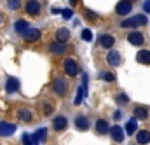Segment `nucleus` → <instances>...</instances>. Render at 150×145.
I'll list each match as a JSON object with an SVG mask.
<instances>
[{
  "instance_id": "obj_26",
  "label": "nucleus",
  "mask_w": 150,
  "mask_h": 145,
  "mask_svg": "<svg viewBox=\"0 0 150 145\" xmlns=\"http://www.w3.org/2000/svg\"><path fill=\"white\" fill-rule=\"evenodd\" d=\"M7 7L11 11H18L21 7V0H7Z\"/></svg>"
},
{
  "instance_id": "obj_6",
  "label": "nucleus",
  "mask_w": 150,
  "mask_h": 145,
  "mask_svg": "<svg viewBox=\"0 0 150 145\" xmlns=\"http://www.w3.org/2000/svg\"><path fill=\"white\" fill-rule=\"evenodd\" d=\"M67 126H68V119L65 117V115H58V117H54V121H52V129L54 131H65L67 129Z\"/></svg>"
},
{
  "instance_id": "obj_33",
  "label": "nucleus",
  "mask_w": 150,
  "mask_h": 145,
  "mask_svg": "<svg viewBox=\"0 0 150 145\" xmlns=\"http://www.w3.org/2000/svg\"><path fill=\"white\" fill-rule=\"evenodd\" d=\"M5 21H7V19H5V16H4V14H0V26H2Z\"/></svg>"
},
{
  "instance_id": "obj_1",
  "label": "nucleus",
  "mask_w": 150,
  "mask_h": 145,
  "mask_svg": "<svg viewBox=\"0 0 150 145\" xmlns=\"http://www.w3.org/2000/svg\"><path fill=\"white\" fill-rule=\"evenodd\" d=\"M147 25V16L145 14H136L129 19H124L122 21V28H136V26H145Z\"/></svg>"
},
{
  "instance_id": "obj_13",
  "label": "nucleus",
  "mask_w": 150,
  "mask_h": 145,
  "mask_svg": "<svg viewBox=\"0 0 150 145\" xmlns=\"http://www.w3.org/2000/svg\"><path fill=\"white\" fill-rule=\"evenodd\" d=\"M75 128H77L79 131H86V129H89V119H87L86 115H79V117H75Z\"/></svg>"
},
{
  "instance_id": "obj_8",
  "label": "nucleus",
  "mask_w": 150,
  "mask_h": 145,
  "mask_svg": "<svg viewBox=\"0 0 150 145\" xmlns=\"http://www.w3.org/2000/svg\"><path fill=\"white\" fill-rule=\"evenodd\" d=\"M14 30H16L18 35L25 37L28 32H30V25H28V21H25V19H18L16 25H14Z\"/></svg>"
},
{
  "instance_id": "obj_19",
  "label": "nucleus",
  "mask_w": 150,
  "mask_h": 145,
  "mask_svg": "<svg viewBox=\"0 0 150 145\" xmlns=\"http://www.w3.org/2000/svg\"><path fill=\"white\" fill-rule=\"evenodd\" d=\"M136 61L142 63V65H150V51H147V49L138 51V54H136Z\"/></svg>"
},
{
  "instance_id": "obj_18",
  "label": "nucleus",
  "mask_w": 150,
  "mask_h": 145,
  "mask_svg": "<svg viewBox=\"0 0 150 145\" xmlns=\"http://www.w3.org/2000/svg\"><path fill=\"white\" fill-rule=\"evenodd\" d=\"M16 131V126L14 124H9V122H0V136H9Z\"/></svg>"
},
{
  "instance_id": "obj_32",
  "label": "nucleus",
  "mask_w": 150,
  "mask_h": 145,
  "mask_svg": "<svg viewBox=\"0 0 150 145\" xmlns=\"http://www.w3.org/2000/svg\"><path fill=\"white\" fill-rule=\"evenodd\" d=\"M143 11L150 14V0H145V2H143Z\"/></svg>"
},
{
  "instance_id": "obj_29",
  "label": "nucleus",
  "mask_w": 150,
  "mask_h": 145,
  "mask_svg": "<svg viewBox=\"0 0 150 145\" xmlns=\"http://www.w3.org/2000/svg\"><path fill=\"white\" fill-rule=\"evenodd\" d=\"M103 79H105L107 82H113V80H115V75L110 73V72H105V73H103Z\"/></svg>"
},
{
  "instance_id": "obj_2",
  "label": "nucleus",
  "mask_w": 150,
  "mask_h": 145,
  "mask_svg": "<svg viewBox=\"0 0 150 145\" xmlns=\"http://www.w3.org/2000/svg\"><path fill=\"white\" fill-rule=\"evenodd\" d=\"M52 91H54L58 96L65 98V96H67V93H68V86H67V80H65L63 77H56V79L52 80Z\"/></svg>"
},
{
  "instance_id": "obj_21",
  "label": "nucleus",
  "mask_w": 150,
  "mask_h": 145,
  "mask_svg": "<svg viewBox=\"0 0 150 145\" xmlns=\"http://www.w3.org/2000/svg\"><path fill=\"white\" fill-rule=\"evenodd\" d=\"M136 142L140 145H145V144H150V131L147 129H142L136 133Z\"/></svg>"
},
{
  "instance_id": "obj_14",
  "label": "nucleus",
  "mask_w": 150,
  "mask_h": 145,
  "mask_svg": "<svg viewBox=\"0 0 150 145\" xmlns=\"http://www.w3.org/2000/svg\"><path fill=\"white\" fill-rule=\"evenodd\" d=\"M113 44H115V38L112 35H108V33H105V35L100 37V45L103 47V49H110L112 51Z\"/></svg>"
},
{
  "instance_id": "obj_23",
  "label": "nucleus",
  "mask_w": 150,
  "mask_h": 145,
  "mask_svg": "<svg viewBox=\"0 0 150 145\" xmlns=\"http://www.w3.org/2000/svg\"><path fill=\"white\" fill-rule=\"evenodd\" d=\"M52 112H54V105H52L51 102H44V103H42V114H44V115H51Z\"/></svg>"
},
{
  "instance_id": "obj_27",
  "label": "nucleus",
  "mask_w": 150,
  "mask_h": 145,
  "mask_svg": "<svg viewBox=\"0 0 150 145\" xmlns=\"http://www.w3.org/2000/svg\"><path fill=\"white\" fill-rule=\"evenodd\" d=\"M115 102H117V103H127L129 98H127L124 93H119V95H115Z\"/></svg>"
},
{
  "instance_id": "obj_22",
  "label": "nucleus",
  "mask_w": 150,
  "mask_h": 145,
  "mask_svg": "<svg viewBox=\"0 0 150 145\" xmlns=\"http://www.w3.org/2000/svg\"><path fill=\"white\" fill-rule=\"evenodd\" d=\"M18 89H19V80L14 79V77H9V79H7V84H5V91H7V93H14V91H18Z\"/></svg>"
},
{
  "instance_id": "obj_12",
  "label": "nucleus",
  "mask_w": 150,
  "mask_h": 145,
  "mask_svg": "<svg viewBox=\"0 0 150 145\" xmlns=\"http://www.w3.org/2000/svg\"><path fill=\"white\" fill-rule=\"evenodd\" d=\"M107 61H108L110 67H119L122 60H120V54L112 49V51H108V54H107Z\"/></svg>"
},
{
  "instance_id": "obj_25",
  "label": "nucleus",
  "mask_w": 150,
  "mask_h": 145,
  "mask_svg": "<svg viewBox=\"0 0 150 145\" xmlns=\"http://www.w3.org/2000/svg\"><path fill=\"white\" fill-rule=\"evenodd\" d=\"M45 135H47V129H38L37 133L33 135V144H37V142H40V140H44Z\"/></svg>"
},
{
  "instance_id": "obj_34",
  "label": "nucleus",
  "mask_w": 150,
  "mask_h": 145,
  "mask_svg": "<svg viewBox=\"0 0 150 145\" xmlns=\"http://www.w3.org/2000/svg\"><path fill=\"white\" fill-rule=\"evenodd\" d=\"M79 4V0H70V5H77Z\"/></svg>"
},
{
  "instance_id": "obj_4",
  "label": "nucleus",
  "mask_w": 150,
  "mask_h": 145,
  "mask_svg": "<svg viewBox=\"0 0 150 145\" xmlns=\"http://www.w3.org/2000/svg\"><path fill=\"white\" fill-rule=\"evenodd\" d=\"M131 11H133V2L131 0H120L115 7V12L119 16H127Z\"/></svg>"
},
{
  "instance_id": "obj_30",
  "label": "nucleus",
  "mask_w": 150,
  "mask_h": 145,
  "mask_svg": "<svg viewBox=\"0 0 150 145\" xmlns=\"http://www.w3.org/2000/svg\"><path fill=\"white\" fill-rule=\"evenodd\" d=\"M23 145H33V140L30 135H23Z\"/></svg>"
},
{
  "instance_id": "obj_7",
  "label": "nucleus",
  "mask_w": 150,
  "mask_h": 145,
  "mask_svg": "<svg viewBox=\"0 0 150 145\" xmlns=\"http://www.w3.org/2000/svg\"><path fill=\"white\" fill-rule=\"evenodd\" d=\"M49 51L54 54V56H63V54H67V51H68V47H67V44H59V42H52L51 45H49Z\"/></svg>"
},
{
  "instance_id": "obj_20",
  "label": "nucleus",
  "mask_w": 150,
  "mask_h": 145,
  "mask_svg": "<svg viewBox=\"0 0 150 145\" xmlns=\"http://www.w3.org/2000/svg\"><path fill=\"white\" fill-rule=\"evenodd\" d=\"M23 40H25V42H38V40H40V30L30 28V32L23 37Z\"/></svg>"
},
{
  "instance_id": "obj_16",
  "label": "nucleus",
  "mask_w": 150,
  "mask_h": 145,
  "mask_svg": "<svg viewBox=\"0 0 150 145\" xmlns=\"http://www.w3.org/2000/svg\"><path fill=\"white\" fill-rule=\"evenodd\" d=\"M110 135H112V140L117 142V144H120V142L124 140V129H122L120 126H112Z\"/></svg>"
},
{
  "instance_id": "obj_28",
  "label": "nucleus",
  "mask_w": 150,
  "mask_h": 145,
  "mask_svg": "<svg viewBox=\"0 0 150 145\" xmlns=\"http://www.w3.org/2000/svg\"><path fill=\"white\" fill-rule=\"evenodd\" d=\"M82 38H84L86 42H91V40H93V32H91V30H87V28H86V30H82Z\"/></svg>"
},
{
  "instance_id": "obj_9",
  "label": "nucleus",
  "mask_w": 150,
  "mask_h": 145,
  "mask_svg": "<svg viewBox=\"0 0 150 145\" xmlns=\"http://www.w3.org/2000/svg\"><path fill=\"white\" fill-rule=\"evenodd\" d=\"M16 115H18V119L21 122H30L33 119V114H32V110L28 109V107H21V109L16 112Z\"/></svg>"
},
{
  "instance_id": "obj_11",
  "label": "nucleus",
  "mask_w": 150,
  "mask_h": 145,
  "mask_svg": "<svg viewBox=\"0 0 150 145\" xmlns=\"http://www.w3.org/2000/svg\"><path fill=\"white\" fill-rule=\"evenodd\" d=\"M134 119L138 121H147L149 119V109L143 105H136L134 107Z\"/></svg>"
},
{
  "instance_id": "obj_31",
  "label": "nucleus",
  "mask_w": 150,
  "mask_h": 145,
  "mask_svg": "<svg viewBox=\"0 0 150 145\" xmlns=\"http://www.w3.org/2000/svg\"><path fill=\"white\" fill-rule=\"evenodd\" d=\"M63 18L65 19H70L72 18V9H63Z\"/></svg>"
},
{
  "instance_id": "obj_17",
  "label": "nucleus",
  "mask_w": 150,
  "mask_h": 145,
  "mask_svg": "<svg viewBox=\"0 0 150 145\" xmlns=\"http://www.w3.org/2000/svg\"><path fill=\"white\" fill-rule=\"evenodd\" d=\"M112 128L108 126V121H105V119H98L96 121V133L98 135H105V133H108Z\"/></svg>"
},
{
  "instance_id": "obj_3",
  "label": "nucleus",
  "mask_w": 150,
  "mask_h": 145,
  "mask_svg": "<svg viewBox=\"0 0 150 145\" xmlns=\"http://www.w3.org/2000/svg\"><path fill=\"white\" fill-rule=\"evenodd\" d=\"M25 11H26L30 16L37 18V16H40V12H42V4H40L38 0H26V4H25Z\"/></svg>"
},
{
  "instance_id": "obj_24",
  "label": "nucleus",
  "mask_w": 150,
  "mask_h": 145,
  "mask_svg": "<svg viewBox=\"0 0 150 145\" xmlns=\"http://www.w3.org/2000/svg\"><path fill=\"white\" fill-rule=\"evenodd\" d=\"M136 124H138V119H134V117H133V119L126 124V131H127L129 135H133V133L136 131Z\"/></svg>"
},
{
  "instance_id": "obj_5",
  "label": "nucleus",
  "mask_w": 150,
  "mask_h": 145,
  "mask_svg": "<svg viewBox=\"0 0 150 145\" xmlns=\"http://www.w3.org/2000/svg\"><path fill=\"white\" fill-rule=\"evenodd\" d=\"M63 68H65V73L70 75V77H75V75L79 73V65H77V61L72 60V58H67V60H65Z\"/></svg>"
},
{
  "instance_id": "obj_15",
  "label": "nucleus",
  "mask_w": 150,
  "mask_h": 145,
  "mask_svg": "<svg viewBox=\"0 0 150 145\" xmlns=\"http://www.w3.org/2000/svg\"><path fill=\"white\" fill-rule=\"evenodd\" d=\"M68 40H70V32H68L67 28H58V30H56V42L67 44Z\"/></svg>"
},
{
  "instance_id": "obj_10",
  "label": "nucleus",
  "mask_w": 150,
  "mask_h": 145,
  "mask_svg": "<svg viewBox=\"0 0 150 145\" xmlns=\"http://www.w3.org/2000/svg\"><path fill=\"white\" fill-rule=\"evenodd\" d=\"M127 42L131 44V45H142L143 42H145V37L142 32H131L129 35H127Z\"/></svg>"
}]
</instances>
